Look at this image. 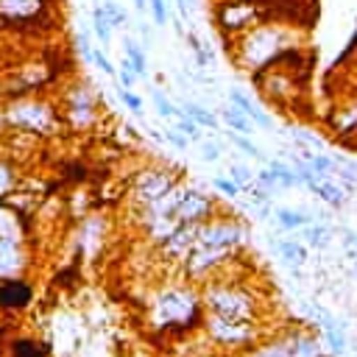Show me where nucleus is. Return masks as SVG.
<instances>
[{"mask_svg": "<svg viewBox=\"0 0 357 357\" xmlns=\"http://www.w3.org/2000/svg\"><path fill=\"white\" fill-rule=\"evenodd\" d=\"M223 123H226V126H229L234 134H245V137H248V134L254 131V123H251V120H248V117H245L240 109H234L231 103L223 109Z\"/></svg>", "mask_w": 357, "mask_h": 357, "instance_id": "nucleus-7", "label": "nucleus"}, {"mask_svg": "<svg viewBox=\"0 0 357 357\" xmlns=\"http://www.w3.org/2000/svg\"><path fill=\"white\" fill-rule=\"evenodd\" d=\"M215 20H218L220 33L234 39L251 31L254 25L271 20V8L265 0H220L215 6Z\"/></svg>", "mask_w": 357, "mask_h": 357, "instance_id": "nucleus-1", "label": "nucleus"}, {"mask_svg": "<svg viewBox=\"0 0 357 357\" xmlns=\"http://www.w3.org/2000/svg\"><path fill=\"white\" fill-rule=\"evenodd\" d=\"M201 156H204L206 162H218V159H220V148H218L215 142H201Z\"/></svg>", "mask_w": 357, "mask_h": 357, "instance_id": "nucleus-27", "label": "nucleus"}, {"mask_svg": "<svg viewBox=\"0 0 357 357\" xmlns=\"http://www.w3.org/2000/svg\"><path fill=\"white\" fill-rule=\"evenodd\" d=\"M226 137H229V139H231V142H234V145H237L240 151H245L248 156H259V148H257V145H254L251 139H245L243 134H234V131H229Z\"/></svg>", "mask_w": 357, "mask_h": 357, "instance_id": "nucleus-19", "label": "nucleus"}, {"mask_svg": "<svg viewBox=\"0 0 357 357\" xmlns=\"http://www.w3.org/2000/svg\"><path fill=\"white\" fill-rule=\"evenodd\" d=\"M326 326H329V343H332V346H335V351L340 354V351L346 349V340H343V332H340L337 326H332L329 321H326Z\"/></svg>", "mask_w": 357, "mask_h": 357, "instance_id": "nucleus-25", "label": "nucleus"}, {"mask_svg": "<svg viewBox=\"0 0 357 357\" xmlns=\"http://www.w3.org/2000/svg\"><path fill=\"white\" fill-rule=\"evenodd\" d=\"M215 187H218L223 195H229V198H234V195L240 192V187H237L231 178H223V176H218V178H215Z\"/></svg>", "mask_w": 357, "mask_h": 357, "instance_id": "nucleus-24", "label": "nucleus"}, {"mask_svg": "<svg viewBox=\"0 0 357 357\" xmlns=\"http://www.w3.org/2000/svg\"><path fill=\"white\" fill-rule=\"evenodd\" d=\"M184 112L195 120V126H204V128H218V117L209 112V109H204V106H198V103H184Z\"/></svg>", "mask_w": 357, "mask_h": 357, "instance_id": "nucleus-9", "label": "nucleus"}, {"mask_svg": "<svg viewBox=\"0 0 357 357\" xmlns=\"http://www.w3.org/2000/svg\"><path fill=\"white\" fill-rule=\"evenodd\" d=\"M206 304H209L212 315L223 318V321H245V318H251L248 296L243 290H234V287H220V290L209 293Z\"/></svg>", "mask_w": 357, "mask_h": 357, "instance_id": "nucleus-3", "label": "nucleus"}, {"mask_svg": "<svg viewBox=\"0 0 357 357\" xmlns=\"http://www.w3.org/2000/svg\"><path fill=\"white\" fill-rule=\"evenodd\" d=\"M276 218H279V223H282L284 229H301V226H307V220H310V215H304V212H290V209H279Z\"/></svg>", "mask_w": 357, "mask_h": 357, "instance_id": "nucleus-11", "label": "nucleus"}, {"mask_svg": "<svg viewBox=\"0 0 357 357\" xmlns=\"http://www.w3.org/2000/svg\"><path fill=\"white\" fill-rule=\"evenodd\" d=\"M268 170H271V173H273V176H276V178H279L284 187H293V184H298V176H296V170H290L287 165H282V162H276V159L268 165Z\"/></svg>", "mask_w": 357, "mask_h": 357, "instance_id": "nucleus-12", "label": "nucleus"}, {"mask_svg": "<svg viewBox=\"0 0 357 357\" xmlns=\"http://www.w3.org/2000/svg\"><path fill=\"white\" fill-rule=\"evenodd\" d=\"M123 47H126V59L131 61L134 75L145 78V75H148V64H145V53H142V47H139V45H137L131 36H126V39H123Z\"/></svg>", "mask_w": 357, "mask_h": 357, "instance_id": "nucleus-6", "label": "nucleus"}, {"mask_svg": "<svg viewBox=\"0 0 357 357\" xmlns=\"http://www.w3.org/2000/svg\"><path fill=\"white\" fill-rule=\"evenodd\" d=\"M162 137H165L170 145H176V148H187V142H190L178 128H170V131H167V134H162Z\"/></svg>", "mask_w": 357, "mask_h": 357, "instance_id": "nucleus-26", "label": "nucleus"}, {"mask_svg": "<svg viewBox=\"0 0 357 357\" xmlns=\"http://www.w3.org/2000/svg\"><path fill=\"white\" fill-rule=\"evenodd\" d=\"M92 31H95V36L100 39V45H109V39H112V25H109V20H106V14H103L100 6L92 8Z\"/></svg>", "mask_w": 357, "mask_h": 357, "instance_id": "nucleus-8", "label": "nucleus"}, {"mask_svg": "<svg viewBox=\"0 0 357 357\" xmlns=\"http://www.w3.org/2000/svg\"><path fill=\"white\" fill-rule=\"evenodd\" d=\"M86 56H89V59L98 64V70H103L106 75H114V73H117V70H114V64L109 61V56L103 53V47H89V53H86Z\"/></svg>", "mask_w": 357, "mask_h": 357, "instance_id": "nucleus-14", "label": "nucleus"}, {"mask_svg": "<svg viewBox=\"0 0 357 357\" xmlns=\"http://www.w3.org/2000/svg\"><path fill=\"white\" fill-rule=\"evenodd\" d=\"M134 8H137V11H145V8H148V0H134Z\"/></svg>", "mask_w": 357, "mask_h": 357, "instance_id": "nucleus-29", "label": "nucleus"}, {"mask_svg": "<svg viewBox=\"0 0 357 357\" xmlns=\"http://www.w3.org/2000/svg\"><path fill=\"white\" fill-rule=\"evenodd\" d=\"M304 240L312 243V248H318L324 240H326V229L324 226H312V229H304Z\"/></svg>", "mask_w": 357, "mask_h": 357, "instance_id": "nucleus-23", "label": "nucleus"}, {"mask_svg": "<svg viewBox=\"0 0 357 357\" xmlns=\"http://www.w3.org/2000/svg\"><path fill=\"white\" fill-rule=\"evenodd\" d=\"M229 103H231L234 109H240V112H243L245 117H248V112L254 109V103H251V98H248L245 92H240V89H231V92H229Z\"/></svg>", "mask_w": 357, "mask_h": 357, "instance_id": "nucleus-16", "label": "nucleus"}, {"mask_svg": "<svg viewBox=\"0 0 357 357\" xmlns=\"http://www.w3.org/2000/svg\"><path fill=\"white\" fill-rule=\"evenodd\" d=\"M148 11L156 25H167V0H148Z\"/></svg>", "mask_w": 357, "mask_h": 357, "instance_id": "nucleus-18", "label": "nucleus"}, {"mask_svg": "<svg viewBox=\"0 0 357 357\" xmlns=\"http://www.w3.org/2000/svg\"><path fill=\"white\" fill-rule=\"evenodd\" d=\"M178 131L184 134V137H190V139H195V134H198V126H195V120L190 117V114H178Z\"/></svg>", "mask_w": 357, "mask_h": 357, "instance_id": "nucleus-20", "label": "nucleus"}, {"mask_svg": "<svg viewBox=\"0 0 357 357\" xmlns=\"http://www.w3.org/2000/svg\"><path fill=\"white\" fill-rule=\"evenodd\" d=\"M137 187H139L142 198H145L148 204H153L156 198H162V195L173 187V178H170L167 173H148V176H142V178L137 181Z\"/></svg>", "mask_w": 357, "mask_h": 357, "instance_id": "nucleus-4", "label": "nucleus"}, {"mask_svg": "<svg viewBox=\"0 0 357 357\" xmlns=\"http://www.w3.org/2000/svg\"><path fill=\"white\" fill-rule=\"evenodd\" d=\"M231 181L243 190V187H251L254 184V173L245 167V165H231Z\"/></svg>", "mask_w": 357, "mask_h": 357, "instance_id": "nucleus-15", "label": "nucleus"}, {"mask_svg": "<svg viewBox=\"0 0 357 357\" xmlns=\"http://www.w3.org/2000/svg\"><path fill=\"white\" fill-rule=\"evenodd\" d=\"M153 106H156L159 117H165V120H170L173 114H181V112H176V106H173L162 92H153Z\"/></svg>", "mask_w": 357, "mask_h": 357, "instance_id": "nucleus-17", "label": "nucleus"}, {"mask_svg": "<svg viewBox=\"0 0 357 357\" xmlns=\"http://www.w3.org/2000/svg\"><path fill=\"white\" fill-rule=\"evenodd\" d=\"M100 8H103V14H106V20H109V25H112V28H123V25H126L128 14H126L114 0H103V3H100Z\"/></svg>", "mask_w": 357, "mask_h": 357, "instance_id": "nucleus-10", "label": "nucleus"}, {"mask_svg": "<svg viewBox=\"0 0 357 357\" xmlns=\"http://www.w3.org/2000/svg\"><path fill=\"white\" fill-rule=\"evenodd\" d=\"M134 70H131V61L128 59H123L120 61V84H123V89H131L134 86Z\"/></svg>", "mask_w": 357, "mask_h": 357, "instance_id": "nucleus-21", "label": "nucleus"}, {"mask_svg": "<svg viewBox=\"0 0 357 357\" xmlns=\"http://www.w3.org/2000/svg\"><path fill=\"white\" fill-rule=\"evenodd\" d=\"M53 17V0H0V25L6 31H33Z\"/></svg>", "mask_w": 357, "mask_h": 357, "instance_id": "nucleus-2", "label": "nucleus"}, {"mask_svg": "<svg viewBox=\"0 0 357 357\" xmlns=\"http://www.w3.org/2000/svg\"><path fill=\"white\" fill-rule=\"evenodd\" d=\"M279 254H282L284 259H290V262H301V259L307 257V251H304L298 243H293V240H282V243H279Z\"/></svg>", "mask_w": 357, "mask_h": 357, "instance_id": "nucleus-13", "label": "nucleus"}, {"mask_svg": "<svg viewBox=\"0 0 357 357\" xmlns=\"http://www.w3.org/2000/svg\"><path fill=\"white\" fill-rule=\"evenodd\" d=\"M276 181H279V178H276L271 170H262V173H257V184H259V187H273Z\"/></svg>", "mask_w": 357, "mask_h": 357, "instance_id": "nucleus-28", "label": "nucleus"}, {"mask_svg": "<svg viewBox=\"0 0 357 357\" xmlns=\"http://www.w3.org/2000/svg\"><path fill=\"white\" fill-rule=\"evenodd\" d=\"M120 98H123V103H126V106H128L134 114H142V100H139V98H137L131 89H123V86H120Z\"/></svg>", "mask_w": 357, "mask_h": 357, "instance_id": "nucleus-22", "label": "nucleus"}, {"mask_svg": "<svg viewBox=\"0 0 357 357\" xmlns=\"http://www.w3.org/2000/svg\"><path fill=\"white\" fill-rule=\"evenodd\" d=\"M307 187H310L315 195H321L326 204H332V206H335V204H343V198H346L343 190H340L335 181H321V176H318L315 181H307Z\"/></svg>", "mask_w": 357, "mask_h": 357, "instance_id": "nucleus-5", "label": "nucleus"}]
</instances>
